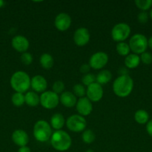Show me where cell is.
Masks as SVG:
<instances>
[{"label":"cell","instance_id":"cell-1","mask_svg":"<svg viewBox=\"0 0 152 152\" xmlns=\"http://www.w3.org/2000/svg\"><path fill=\"white\" fill-rule=\"evenodd\" d=\"M134 86V80L129 75L119 76L113 82V90L116 96L125 98L131 94Z\"/></svg>","mask_w":152,"mask_h":152},{"label":"cell","instance_id":"cell-2","mask_svg":"<svg viewBox=\"0 0 152 152\" xmlns=\"http://www.w3.org/2000/svg\"><path fill=\"white\" fill-rule=\"evenodd\" d=\"M10 86L18 93H25L31 87V78L26 72L16 71L10 77Z\"/></svg>","mask_w":152,"mask_h":152},{"label":"cell","instance_id":"cell-3","mask_svg":"<svg viewBox=\"0 0 152 152\" xmlns=\"http://www.w3.org/2000/svg\"><path fill=\"white\" fill-rule=\"evenodd\" d=\"M50 140L52 146L58 151H66L69 150L72 142L69 134L63 130L53 132Z\"/></svg>","mask_w":152,"mask_h":152},{"label":"cell","instance_id":"cell-4","mask_svg":"<svg viewBox=\"0 0 152 152\" xmlns=\"http://www.w3.org/2000/svg\"><path fill=\"white\" fill-rule=\"evenodd\" d=\"M52 134V128L46 120H38L34 124L33 134L38 142H47L51 139Z\"/></svg>","mask_w":152,"mask_h":152},{"label":"cell","instance_id":"cell-5","mask_svg":"<svg viewBox=\"0 0 152 152\" xmlns=\"http://www.w3.org/2000/svg\"><path fill=\"white\" fill-rule=\"evenodd\" d=\"M129 46L133 53L142 54L146 51L148 47V39L144 34H136L131 37L129 41Z\"/></svg>","mask_w":152,"mask_h":152},{"label":"cell","instance_id":"cell-6","mask_svg":"<svg viewBox=\"0 0 152 152\" xmlns=\"http://www.w3.org/2000/svg\"><path fill=\"white\" fill-rule=\"evenodd\" d=\"M131 29L128 24L120 22L114 25L111 31V37L115 42H122L126 40L131 35Z\"/></svg>","mask_w":152,"mask_h":152},{"label":"cell","instance_id":"cell-7","mask_svg":"<svg viewBox=\"0 0 152 152\" xmlns=\"http://www.w3.org/2000/svg\"><path fill=\"white\" fill-rule=\"evenodd\" d=\"M66 125L69 131L79 133L86 130V120L80 114H73L67 118Z\"/></svg>","mask_w":152,"mask_h":152},{"label":"cell","instance_id":"cell-8","mask_svg":"<svg viewBox=\"0 0 152 152\" xmlns=\"http://www.w3.org/2000/svg\"><path fill=\"white\" fill-rule=\"evenodd\" d=\"M60 102L59 95L52 91H46L40 96V103L46 109H54Z\"/></svg>","mask_w":152,"mask_h":152},{"label":"cell","instance_id":"cell-9","mask_svg":"<svg viewBox=\"0 0 152 152\" xmlns=\"http://www.w3.org/2000/svg\"><path fill=\"white\" fill-rule=\"evenodd\" d=\"M108 60V55L105 52L98 51L91 56L89 61V65L92 69L100 70L107 65Z\"/></svg>","mask_w":152,"mask_h":152},{"label":"cell","instance_id":"cell-10","mask_svg":"<svg viewBox=\"0 0 152 152\" xmlns=\"http://www.w3.org/2000/svg\"><path fill=\"white\" fill-rule=\"evenodd\" d=\"M86 97L92 102H97L101 100L104 95L102 86L96 82L89 85L86 88Z\"/></svg>","mask_w":152,"mask_h":152},{"label":"cell","instance_id":"cell-11","mask_svg":"<svg viewBox=\"0 0 152 152\" xmlns=\"http://www.w3.org/2000/svg\"><path fill=\"white\" fill-rule=\"evenodd\" d=\"M90 39V34L87 28H79L75 31L73 35V40L76 45L84 46L87 44Z\"/></svg>","mask_w":152,"mask_h":152},{"label":"cell","instance_id":"cell-12","mask_svg":"<svg viewBox=\"0 0 152 152\" xmlns=\"http://www.w3.org/2000/svg\"><path fill=\"white\" fill-rule=\"evenodd\" d=\"M72 25L71 16L66 13H61L57 15L55 19V26L59 31H66Z\"/></svg>","mask_w":152,"mask_h":152},{"label":"cell","instance_id":"cell-13","mask_svg":"<svg viewBox=\"0 0 152 152\" xmlns=\"http://www.w3.org/2000/svg\"><path fill=\"white\" fill-rule=\"evenodd\" d=\"M92 103L87 97H81L77 101L76 103V110L80 115L85 117L92 113Z\"/></svg>","mask_w":152,"mask_h":152},{"label":"cell","instance_id":"cell-14","mask_svg":"<svg viewBox=\"0 0 152 152\" xmlns=\"http://www.w3.org/2000/svg\"><path fill=\"white\" fill-rule=\"evenodd\" d=\"M11 45L13 49L19 53H25L29 48L30 43L26 37L22 35H17L12 39Z\"/></svg>","mask_w":152,"mask_h":152},{"label":"cell","instance_id":"cell-15","mask_svg":"<svg viewBox=\"0 0 152 152\" xmlns=\"http://www.w3.org/2000/svg\"><path fill=\"white\" fill-rule=\"evenodd\" d=\"M48 86L47 80L42 75L34 76L31 79V87L36 93H43Z\"/></svg>","mask_w":152,"mask_h":152},{"label":"cell","instance_id":"cell-16","mask_svg":"<svg viewBox=\"0 0 152 152\" xmlns=\"http://www.w3.org/2000/svg\"><path fill=\"white\" fill-rule=\"evenodd\" d=\"M12 140L19 147L26 146L27 144L29 142V137L26 132L22 129H16L12 134Z\"/></svg>","mask_w":152,"mask_h":152},{"label":"cell","instance_id":"cell-17","mask_svg":"<svg viewBox=\"0 0 152 152\" xmlns=\"http://www.w3.org/2000/svg\"><path fill=\"white\" fill-rule=\"evenodd\" d=\"M77 97L72 92L64 91L60 96V102L66 108H72L77 103Z\"/></svg>","mask_w":152,"mask_h":152},{"label":"cell","instance_id":"cell-18","mask_svg":"<svg viewBox=\"0 0 152 152\" xmlns=\"http://www.w3.org/2000/svg\"><path fill=\"white\" fill-rule=\"evenodd\" d=\"M65 123V118L63 116V114H60V113H56V114H53L51 117L50 126L55 130H61V129L63 127Z\"/></svg>","mask_w":152,"mask_h":152},{"label":"cell","instance_id":"cell-19","mask_svg":"<svg viewBox=\"0 0 152 152\" xmlns=\"http://www.w3.org/2000/svg\"><path fill=\"white\" fill-rule=\"evenodd\" d=\"M125 65L128 69H134L139 65L141 60L139 55L135 53H130L125 59Z\"/></svg>","mask_w":152,"mask_h":152},{"label":"cell","instance_id":"cell-20","mask_svg":"<svg viewBox=\"0 0 152 152\" xmlns=\"http://www.w3.org/2000/svg\"><path fill=\"white\" fill-rule=\"evenodd\" d=\"M25 102L30 107H37L40 104V96L34 91H28L25 94Z\"/></svg>","mask_w":152,"mask_h":152},{"label":"cell","instance_id":"cell-21","mask_svg":"<svg viewBox=\"0 0 152 152\" xmlns=\"http://www.w3.org/2000/svg\"><path fill=\"white\" fill-rule=\"evenodd\" d=\"M40 63L42 68H43L44 69H50L54 65L53 56L48 53H43L40 57Z\"/></svg>","mask_w":152,"mask_h":152},{"label":"cell","instance_id":"cell-22","mask_svg":"<svg viewBox=\"0 0 152 152\" xmlns=\"http://www.w3.org/2000/svg\"><path fill=\"white\" fill-rule=\"evenodd\" d=\"M112 79V74L109 70H102L96 76V83L102 85L107 84Z\"/></svg>","mask_w":152,"mask_h":152},{"label":"cell","instance_id":"cell-23","mask_svg":"<svg viewBox=\"0 0 152 152\" xmlns=\"http://www.w3.org/2000/svg\"><path fill=\"white\" fill-rule=\"evenodd\" d=\"M134 120L138 124L145 125L147 124L149 121V114L145 110L139 109L134 114Z\"/></svg>","mask_w":152,"mask_h":152},{"label":"cell","instance_id":"cell-24","mask_svg":"<svg viewBox=\"0 0 152 152\" xmlns=\"http://www.w3.org/2000/svg\"><path fill=\"white\" fill-rule=\"evenodd\" d=\"M116 51L120 56H127L130 54L131 48L128 43H126L125 42H118L116 45Z\"/></svg>","mask_w":152,"mask_h":152},{"label":"cell","instance_id":"cell-25","mask_svg":"<svg viewBox=\"0 0 152 152\" xmlns=\"http://www.w3.org/2000/svg\"><path fill=\"white\" fill-rule=\"evenodd\" d=\"M11 102L16 107H21L25 103V95L22 93L15 92L11 96Z\"/></svg>","mask_w":152,"mask_h":152},{"label":"cell","instance_id":"cell-26","mask_svg":"<svg viewBox=\"0 0 152 152\" xmlns=\"http://www.w3.org/2000/svg\"><path fill=\"white\" fill-rule=\"evenodd\" d=\"M95 140V134L91 129H86L82 134V140L86 144H91Z\"/></svg>","mask_w":152,"mask_h":152},{"label":"cell","instance_id":"cell-27","mask_svg":"<svg viewBox=\"0 0 152 152\" xmlns=\"http://www.w3.org/2000/svg\"><path fill=\"white\" fill-rule=\"evenodd\" d=\"M134 3L141 11H147L152 7V0H136Z\"/></svg>","mask_w":152,"mask_h":152},{"label":"cell","instance_id":"cell-28","mask_svg":"<svg viewBox=\"0 0 152 152\" xmlns=\"http://www.w3.org/2000/svg\"><path fill=\"white\" fill-rule=\"evenodd\" d=\"M73 94L76 97H84L86 95V88L82 84H76L73 86Z\"/></svg>","mask_w":152,"mask_h":152},{"label":"cell","instance_id":"cell-29","mask_svg":"<svg viewBox=\"0 0 152 152\" xmlns=\"http://www.w3.org/2000/svg\"><path fill=\"white\" fill-rule=\"evenodd\" d=\"M81 81L82 83L84 86H89V85L92 84V83L96 82V77L94 74L89 73V74H86L83 75V77L81 79Z\"/></svg>","mask_w":152,"mask_h":152},{"label":"cell","instance_id":"cell-30","mask_svg":"<svg viewBox=\"0 0 152 152\" xmlns=\"http://www.w3.org/2000/svg\"><path fill=\"white\" fill-rule=\"evenodd\" d=\"M64 88H65V85H64L63 82L61 81V80L55 81L52 86V91L55 92L57 94H62L63 92Z\"/></svg>","mask_w":152,"mask_h":152},{"label":"cell","instance_id":"cell-31","mask_svg":"<svg viewBox=\"0 0 152 152\" xmlns=\"http://www.w3.org/2000/svg\"><path fill=\"white\" fill-rule=\"evenodd\" d=\"M21 62L25 65H30L33 62V56L29 52L22 53L20 56Z\"/></svg>","mask_w":152,"mask_h":152},{"label":"cell","instance_id":"cell-32","mask_svg":"<svg viewBox=\"0 0 152 152\" xmlns=\"http://www.w3.org/2000/svg\"><path fill=\"white\" fill-rule=\"evenodd\" d=\"M140 60L145 65H150L152 63V54L149 52H144L140 54Z\"/></svg>","mask_w":152,"mask_h":152},{"label":"cell","instance_id":"cell-33","mask_svg":"<svg viewBox=\"0 0 152 152\" xmlns=\"http://www.w3.org/2000/svg\"><path fill=\"white\" fill-rule=\"evenodd\" d=\"M149 19V14L146 11H141L137 16V20L142 25H145L148 22Z\"/></svg>","mask_w":152,"mask_h":152},{"label":"cell","instance_id":"cell-34","mask_svg":"<svg viewBox=\"0 0 152 152\" xmlns=\"http://www.w3.org/2000/svg\"><path fill=\"white\" fill-rule=\"evenodd\" d=\"M90 68H91L90 66H89V64L85 63V64H83V65L80 67V71L82 73V74H89V71H90Z\"/></svg>","mask_w":152,"mask_h":152},{"label":"cell","instance_id":"cell-35","mask_svg":"<svg viewBox=\"0 0 152 152\" xmlns=\"http://www.w3.org/2000/svg\"><path fill=\"white\" fill-rule=\"evenodd\" d=\"M146 132L148 134V135L152 137V119L148 122L146 124Z\"/></svg>","mask_w":152,"mask_h":152},{"label":"cell","instance_id":"cell-36","mask_svg":"<svg viewBox=\"0 0 152 152\" xmlns=\"http://www.w3.org/2000/svg\"><path fill=\"white\" fill-rule=\"evenodd\" d=\"M18 152H31V151L29 147H28L26 145V146L19 147V150H18Z\"/></svg>","mask_w":152,"mask_h":152},{"label":"cell","instance_id":"cell-37","mask_svg":"<svg viewBox=\"0 0 152 152\" xmlns=\"http://www.w3.org/2000/svg\"><path fill=\"white\" fill-rule=\"evenodd\" d=\"M128 69H127V68H120V70H119V74H120V76L128 75Z\"/></svg>","mask_w":152,"mask_h":152},{"label":"cell","instance_id":"cell-38","mask_svg":"<svg viewBox=\"0 0 152 152\" xmlns=\"http://www.w3.org/2000/svg\"><path fill=\"white\" fill-rule=\"evenodd\" d=\"M148 45L152 50V37H151L150 38L148 39Z\"/></svg>","mask_w":152,"mask_h":152},{"label":"cell","instance_id":"cell-39","mask_svg":"<svg viewBox=\"0 0 152 152\" xmlns=\"http://www.w3.org/2000/svg\"><path fill=\"white\" fill-rule=\"evenodd\" d=\"M4 4V1L3 0H0V8L2 7Z\"/></svg>","mask_w":152,"mask_h":152},{"label":"cell","instance_id":"cell-40","mask_svg":"<svg viewBox=\"0 0 152 152\" xmlns=\"http://www.w3.org/2000/svg\"><path fill=\"white\" fill-rule=\"evenodd\" d=\"M148 14H149V17H150L152 20V8L151 9V10H150V12H149Z\"/></svg>","mask_w":152,"mask_h":152},{"label":"cell","instance_id":"cell-41","mask_svg":"<svg viewBox=\"0 0 152 152\" xmlns=\"http://www.w3.org/2000/svg\"><path fill=\"white\" fill-rule=\"evenodd\" d=\"M86 152H94V151L92 149H88V150H86Z\"/></svg>","mask_w":152,"mask_h":152},{"label":"cell","instance_id":"cell-42","mask_svg":"<svg viewBox=\"0 0 152 152\" xmlns=\"http://www.w3.org/2000/svg\"><path fill=\"white\" fill-rule=\"evenodd\" d=\"M151 152H152V151H151Z\"/></svg>","mask_w":152,"mask_h":152}]
</instances>
